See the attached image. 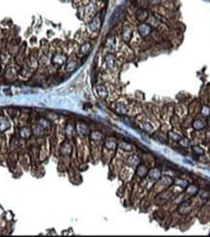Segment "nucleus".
Returning <instances> with one entry per match:
<instances>
[{"label":"nucleus","mask_w":210,"mask_h":237,"mask_svg":"<svg viewBox=\"0 0 210 237\" xmlns=\"http://www.w3.org/2000/svg\"><path fill=\"white\" fill-rule=\"evenodd\" d=\"M178 212H179V214H181V215H186L188 212H189V203H188L187 201L182 202L178 208Z\"/></svg>","instance_id":"f257e3e1"},{"label":"nucleus","mask_w":210,"mask_h":237,"mask_svg":"<svg viewBox=\"0 0 210 237\" xmlns=\"http://www.w3.org/2000/svg\"><path fill=\"white\" fill-rule=\"evenodd\" d=\"M186 192L189 195H195L198 192V188L196 185H188L186 188Z\"/></svg>","instance_id":"f03ea898"},{"label":"nucleus","mask_w":210,"mask_h":237,"mask_svg":"<svg viewBox=\"0 0 210 237\" xmlns=\"http://www.w3.org/2000/svg\"><path fill=\"white\" fill-rule=\"evenodd\" d=\"M149 176L150 178L153 180H159L160 179V177H162V172H160L159 169H153L150 171Z\"/></svg>","instance_id":"7ed1b4c3"},{"label":"nucleus","mask_w":210,"mask_h":237,"mask_svg":"<svg viewBox=\"0 0 210 237\" xmlns=\"http://www.w3.org/2000/svg\"><path fill=\"white\" fill-rule=\"evenodd\" d=\"M204 126H205V124H204V122L201 121V120H196V121L193 122V127L196 130L202 129Z\"/></svg>","instance_id":"20e7f679"},{"label":"nucleus","mask_w":210,"mask_h":237,"mask_svg":"<svg viewBox=\"0 0 210 237\" xmlns=\"http://www.w3.org/2000/svg\"><path fill=\"white\" fill-rule=\"evenodd\" d=\"M147 173H148V170H147L146 166H144V165H140V166H139L138 169H137V175L138 176L144 177Z\"/></svg>","instance_id":"39448f33"},{"label":"nucleus","mask_w":210,"mask_h":237,"mask_svg":"<svg viewBox=\"0 0 210 237\" xmlns=\"http://www.w3.org/2000/svg\"><path fill=\"white\" fill-rule=\"evenodd\" d=\"M179 144L181 147H183V148H188V147L190 146V141L189 139L187 138H182L179 140Z\"/></svg>","instance_id":"423d86ee"},{"label":"nucleus","mask_w":210,"mask_h":237,"mask_svg":"<svg viewBox=\"0 0 210 237\" xmlns=\"http://www.w3.org/2000/svg\"><path fill=\"white\" fill-rule=\"evenodd\" d=\"M162 182L165 187H168L172 184V179H170L169 177H165V178L162 179Z\"/></svg>","instance_id":"0eeeda50"},{"label":"nucleus","mask_w":210,"mask_h":237,"mask_svg":"<svg viewBox=\"0 0 210 237\" xmlns=\"http://www.w3.org/2000/svg\"><path fill=\"white\" fill-rule=\"evenodd\" d=\"M168 136H169L170 138H172V140H180V139H181L180 135L176 134L175 132H172V131H170L169 133H168Z\"/></svg>","instance_id":"6e6552de"},{"label":"nucleus","mask_w":210,"mask_h":237,"mask_svg":"<svg viewBox=\"0 0 210 237\" xmlns=\"http://www.w3.org/2000/svg\"><path fill=\"white\" fill-rule=\"evenodd\" d=\"M200 196L201 198H203V199H208V198H210V192H206V190H203V192H200Z\"/></svg>","instance_id":"1a4fd4ad"},{"label":"nucleus","mask_w":210,"mask_h":237,"mask_svg":"<svg viewBox=\"0 0 210 237\" xmlns=\"http://www.w3.org/2000/svg\"><path fill=\"white\" fill-rule=\"evenodd\" d=\"M175 184L180 185L182 188H187V186H188L187 182L186 181H182V180H177V181H175Z\"/></svg>","instance_id":"9d476101"},{"label":"nucleus","mask_w":210,"mask_h":237,"mask_svg":"<svg viewBox=\"0 0 210 237\" xmlns=\"http://www.w3.org/2000/svg\"><path fill=\"white\" fill-rule=\"evenodd\" d=\"M193 152L196 153V154H198V155H202L203 153H204V151L201 148H200V147H193Z\"/></svg>","instance_id":"9b49d317"},{"label":"nucleus","mask_w":210,"mask_h":237,"mask_svg":"<svg viewBox=\"0 0 210 237\" xmlns=\"http://www.w3.org/2000/svg\"><path fill=\"white\" fill-rule=\"evenodd\" d=\"M143 127H144V128H145V129H146L148 132H151V131H153V127H152V125L150 124H148V122H144Z\"/></svg>","instance_id":"f8f14e48"}]
</instances>
